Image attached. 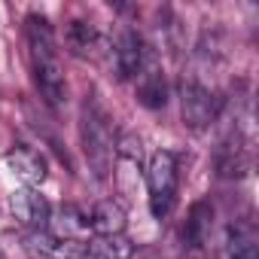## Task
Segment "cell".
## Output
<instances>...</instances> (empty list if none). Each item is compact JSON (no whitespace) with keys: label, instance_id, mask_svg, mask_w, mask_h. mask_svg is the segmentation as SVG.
Here are the masks:
<instances>
[{"label":"cell","instance_id":"obj_1","mask_svg":"<svg viewBox=\"0 0 259 259\" xmlns=\"http://www.w3.org/2000/svg\"><path fill=\"white\" fill-rule=\"evenodd\" d=\"M28 55H31L34 85L43 104L52 110H61L67 104V76H64L55 31L46 16H37V13L28 16Z\"/></svg>","mask_w":259,"mask_h":259},{"label":"cell","instance_id":"obj_2","mask_svg":"<svg viewBox=\"0 0 259 259\" xmlns=\"http://www.w3.org/2000/svg\"><path fill=\"white\" fill-rule=\"evenodd\" d=\"M79 138H82V156L89 162V171L98 180H107L116 159V135H113V119L98 101V95H85L82 116H79Z\"/></svg>","mask_w":259,"mask_h":259},{"label":"cell","instance_id":"obj_3","mask_svg":"<svg viewBox=\"0 0 259 259\" xmlns=\"http://www.w3.org/2000/svg\"><path fill=\"white\" fill-rule=\"evenodd\" d=\"M147 189H150V210L156 220L168 217L177 198V159L174 153H156L147 168Z\"/></svg>","mask_w":259,"mask_h":259},{"label":"cell","instance_id":"obj_4","mask_svg":"<svg viewBox=\"0 0 259 259\" xmlns=\"http://www.w3.org/2000/svg\"><path fill=\"white\" fill-rule=\"evenodd\" d=\"M220 113V98L201 85L198 79H186L180 85V116L189 132H204Z\"/></svg>","mask_w":259,"mask_h":259},{"label":"cell","instance_id":"obj_5","mask_svg":"<svg viewBox=\"0 0 259 259\" xmlns=\"http://www.w3.org/2000/svg\"><path fill=\"white\" fill-rule=\"evenodd\" d=\"M25 250L31 259H85V241H67L52 235L49 229L28 232Z\"/></svg>","mask_w":259,"mask_h":259},{"label":"cell","instance_id":"obj_6","mask_svg":"<svg viewBox=\"0 0 259 259\" xmlns=\"http://www.w3.org/2000/svg\"><path fill=\"white\" fill-rule=\"evenodd\" d=\"M113 61H116V73L119 79H135L144 67V43L141 37L125 28L119 37H116V49H113Z\"/></svg>","mask_w":259,"mask_h":259},{"label":"cell","instance_id":"obj_7","mask_svg":"<svg viewBox=\"0 0 259 259\" xmlns=\"http://www.w3.org/2000/svg\"><path fill=\"white\" fill-rule=\"evenodd\" d=\"M13 213H16V220H22L31 232L49 229V217H52L46 198H43L40 192H34V189L16 192V198H13Z\"/></svg>","mask_w":259,"mask_h":259},{"label":"cell","instance_id":"obj_8","mask_svg":"<svg viewBox=\"0 0 259 259\" xmlns=\"http://www.w3.org/2000/svg\"><path fill=\"white\" fill-rule=\"evenodd\" d=\"M85 220H89V232L95 238H110V235H122L125 232V213L119 204L113 201H98L85 210Z\"/></svg>","mask_w":259,"mask_h":259},{"label":"cell","instance_id":"obj_9","mask_svg":"<svg viewBox=\"0 0 259 259\" xmlns=\"http://www.w3.org/2000/svg\"><path fill=\"white\" fill-rule=\"evenodd\" d=\"M244 171H247V144H244L241 132L235 128L217 150V174L220 177H241Z\"/></svg>","mask_w":259,"mask_h":259},{"label":"cell","instance_id":"obj_10","mask_svg":"<svg viewBox=\"0 0 259 259\" xmlns=\"http://www.w3.org/2000/svg\"><path fill=\"white\" fill-rule=\"evenodd\" d=\"M210 223H213V207L210 201H195L189 210V220L183 226V241L192 253H201L210 238Z\"/></svg>","mask_w":259,"mask_h":259},{"label":"cell","instance_id":"obj_11","mask_svg":"<svg viewBox=\"0 0 259 259\" xmlns=\"http://www.w3.org/2000/svg\"><path fill=\"white\" fill-rule=\"evenodd\" d=\"M7 162H10V168H13L28 186H37V183L46 180V159H43L37 150L25 147V144L13 147V150L7 153Z\"/></svg>","mask_w":259,"mask_h":259},{"label":"cell","instance_id":"obj_12","mask_svg":"<svg viewBox=\"0 0 259 259\" xmlns=\"http://www.w3.org/2000/svg\"><path fill=\"white\" fill-rule=\"evenodd\" d=\"M223 259H259V247H256V232L250 223H235L226 232V244H223Z\"/></svg>","mask_w":259,"mask_h":259},{"label":"cell","instance_id":"obj_13","mask_svg":"<svg viewBox=\"0 0 259 259\" xmlns=\"http://www.w3.org/2000/svg\"><path fill=\"white\" fill-rule=\"evenodd\" d=\"M138 98H141V104H147L153 110L156 107H165L168 89H165V76H162V70L156 64H147L144 61V67L138 73Z\"/></svg>","mask_w":259,"mask_h":259},{"label":"cell","instance_id":"obj_14","mask_svg":"<svg viewBox=\"0 0 259 259\" xmlns=\"http://www.w3.org/2000/svg\"><path fill=\"white\" fill-rule=\"evenodd\" d=\"M135 244L125 235H110V238H89L85 241V259H132Z\"/></svg>","mask_w":259,"mask_h":259},{"label":"cell","instance_id":"obj_15","mask_svg":"<svg viewBox=\"0 0 259 259\" xmlns=\"http://www.w3.org/2000/svg\"><path fill=\"white\" fill-rule=\"evenodd\" d=\"M95 43H98V31H95V25L92 22H70L67 25V46L76 52V55H89L92 49H95Z\"/></svg>","mask_w":259,"mask_h":259}]
</instances>
